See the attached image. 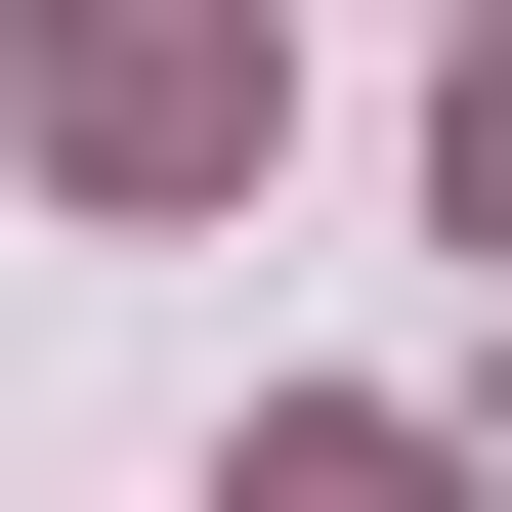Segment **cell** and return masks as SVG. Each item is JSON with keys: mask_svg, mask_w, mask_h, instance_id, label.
<instances>
[{"mask_svg": "<svg viewBox=\"0 0 512 512\" xmlns=\"http://www.w3.org/2000/svg\"><path fill=\"white\" fill-rule=\"evenodd\" d=\"M43 171H256V0H43Z\"/></svg>", "mask_w": 512, "mask_h": 512, "instance_id": "1", "label": "cell"}, {"mask_svg": "<svg viewBox=\"0 0 512 512\" xmlns=\"http://www.w3.org/2000/svg\"><path fill=\"white\" fill-rule=\"evenodd\" d=\"M256 512H470V470H427V427H256Z\"/></svg>", "mask_w": 512, "mask_h": 512, "instance_id": "2", "label": "cell"}, {"mask_svg": "<svg viewBox=\"0 0 512 512\" xmlns=\"http://www.w3.org/2000/svg\"><path fill=\"white\" fill-rule=\"evenodd\" d=\"M427 171H470V256H512V43H470V128H427Z\"/></svg>", "mask_w": 512, "mask_h": 512, "instance_id": "3", "label": "cell"}]
</instances>
